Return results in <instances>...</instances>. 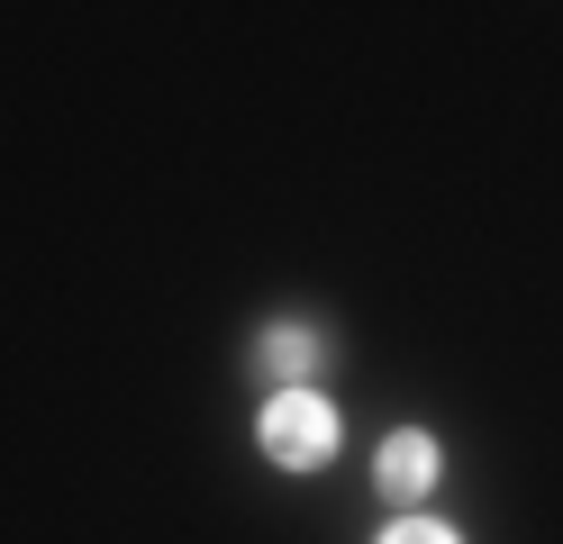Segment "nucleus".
Returning <instances> with one entry per match:
<instances>
[{"label":"nucleus","instance_id":"obj_1","mask_svg":"<svg viewBox=\"0 0 563 544\" xmlns=\"http://www.w3.org/2000/svg\"><path fill=\"white\" fill-rule=\"evenodd\" d=\"M328 445H336V409H328L319 390H282L273 409H264V454H273V463L319 471V463H328Z\"/></svg>","mask_w":563,"mask_h":544},{"label":"nucleus","instance_id":"obj_2","mask_svg":"<svg viewBox=\"0 0 563 544\" xmlns=\"http://www.w3.org/2000/svg\"><path fill=\"white\" fill-rule=\"evenodd\" d=\"M428 481H437V445H428V435H391V445H382V490H391V499H428Z\"/></svg>","mask_w":563,"mask_h":544},{"label":"nucleus","instance_id":"obj_3","mask_svg":"<svg viewBox=\"0 0 563 544\" xmlns=\"http://www.w3.org/2000/svg\"><path fill=\"white\" fill-rule=\"evenodd\" d=\"M255 373L264 381H309L319 373V336H309V326H273V336L255 345Z\"/></svg>","mask_w":563,"mask_h":544},{"label":"nucleus","instance_id":"obj_4","mask_svg":"<svg viewBox=\"0 0 563 544\" xmlns=\"http://www.w3.org/2000/svg\"><path fill=\"white\" fill-rule=\"evenodd\" d=\"M382 544H454V535H445V526H428V518H409V526H391Z\"/></svg>","mask_w":563,"mask_h":544}]
</instances>
